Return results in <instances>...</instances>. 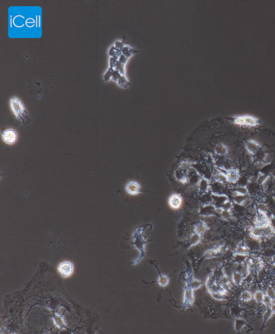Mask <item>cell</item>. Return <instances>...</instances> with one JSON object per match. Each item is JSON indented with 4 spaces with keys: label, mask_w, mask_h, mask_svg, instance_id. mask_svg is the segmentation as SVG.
Instances as JSON below:
<instances>
[{
    "label": "cell",
    "mask_w": 275,
    "mask_h": 334,
    "mask_svg": "<svg viewBox=\"0 0 275 334\" xmlns=\"http://www.w3.org/2000/svg\"><path fill=\"white\" fill-rule=\"evenodd\" d=\"M146 236L145 235L144 228L139 227L135 231V234L133 236L132 241L135 247L140 252V254L139 258L133 262V265L138 264L145 257V246L147 243V241H146Z\"/></svg>",
    "instance_id": "cell-2"
},
{
    "label": "cell",
    "mask_w": 275,
    "mask_h": 334,
    "mask_svg": "<svg viewBox=\"0 0 275 334\" xmlns=\"http://www.w3.org/2000/svg\"><path fill=\"white\" fill-rule=\"evenodd\" d=\"M271 310H272V312H273V313H274V314H275V303H273V304H272V305H271Z\"/></svg>",
    "instance_id": "cell-34"
},
{
    "label": "cell",
    "mask_w": 275,
    "mask_h": 334,
    "mask_svg": "<svg viewBox=\"0 0 275 334\" xmlns=\"http://www.w3.org/2000/svg\"><path fill=\"white\" fill-rule=\"evenodd\" d=\"M263 229V234L265 236H269L272 235L274 233V229L271 225H268Z\"/></svg>",
    "instance_id": "cell-18"
},
{
    "label": "cell",
    "mask_w": 275,
    "mask_h": 334,
    "mask_svg": "<svg viewBox=\"0 0 275 334\" xmlns=\"http://www.w3.org/2000/svg\"><path fill=\"white\" fill-rule=\"evenodd\" d=\"M232 279L235 284L239 285L240 284L242 279V275L239 272H234L232 275Z\"/></svg>",
    "instance_id": "cell-17"
},
{
    "label": "cell",
    "mask_w": 275,
    "mask_h": 334,
    "mask_svg": "<svg viewBox=\"0 0 275 334\" xmlns=\"http://www.w3.org/2000/svg\"><path fill=\"white\" fill-rule=\"evenodd\" d=\"M249 253V250L245 246L240 245L238 246L236 250V253L240 255H246Z\"/></svg>",
    "instance_id": "cell-15"
},
{
    "label": "cell",
    "mask_w": 275,
    "mask_h": 334,
    "mask_svg": "<svg viewBox=\"0 0 275 334\" xmlns=\"http://www.w3.org/2000/svg\"><path fill=\"white\" fill-rule=\"evenodd\" d=\"M156 269L157 270V271L159 273V280L157 281V282L159 283L161 286H162V287H166L169 283V278L170 276L166 277L165 276L161 275L160 273L159 270L157 268H156Z\"/></svg>",
    "instance_id": "cell-13"
},
{
    "label": "cell",
    "mask_w": 275,
    "mask_h": 334,
    "mask_svg": "<svg viewBox=\"0 0 275 334\" xmlns=\"http://www.w3.org/2000/svg\"><path fill=\"white\" fill-rule=\"evenodd\" d=\"M259 216L255 220L256 227L258 228H264L266 226L269 225V220L267 216L264 212L259 211Z\"/></svg>",
    "instance_id": "cell-9"
},
{
    "label": "cell",
    "mask_w": 275,
    "mask_h": 334,
    "mask_svg": "<svg viewBox=\"0 0 275 334\" xmlns=\"http://www.w3.org/2000/svg\"><path fill=\"white\" fill-rule=\"evenodd\" d=\"M272 262L275 264V255L272 257Z\"/></svg>",
    "instance_id": "cell-35"
},
{
    "label": "cell",
    "mask_w": 275,
    "mask_h": 334,
    "mask_svg": "<svg viewBox=\"0 0 275 334\" xmlns=\"http://www.w3.org/2000/svg\"><path fill=\"white\" fill-rule=\"evenodd\" d=\"M273 314L274 313L272 312L271 308L266 310L263 314V320L264 323H265L266 322L269 320L270 318H271Z\"/></svg>",
    "instance_id": "cell-20"
},
{
    "label": "cell",
    "mask_w": 275,
    "mask_h": 334,
    "mask_svg": "<svg viewBox=\"0 0 275 334\" xmlns=\"http://www.w3.org/2000/svg\"><path fill=\"white\" fill-rule=\"evenodd\" d=\"M122 76H123V75H122L119 72L114 69V71H113V75H112V78H111L113 79V81L117 82V81L119 80V78L122 77Z\"/></svg>",
    "instance_id": "cell-27"
},
{
    "label": "cell",
    "mask_w": 275,
    "mask_h": 334,
    "mask_svg": "<svg viewBox=\"0 0 275 334\" xmlns=\"http://www.w3.org/2000/svg\"><path fill=\"white\" fill-rule=\"evenodd\" d=\"M113 71H114V69L113 68H110L109 67V68L108 69V71L105 73V74L103 75V80L104 81H108L109 80L110 78H111Z\"/></svg>",
    "instance_id": "cell-21"
},
{
    "label": "cell",
    "mask_w": 275,
    "mask_h": 334,
    "mask_svg": "<svg viewBox=\"0 0 275 334\" xmlns=\"http://www.w3.org/2000/svg\"><path fill=\"white\" fill-rule=\"evenodd\" d=\"M18 133L13 128H8L2 133V139L4 143L13 145L16 143L18 140Z\"/></svg>",
    "instance_id": "cell-6"
},
{
    "label": "cell",
    "mask_w": 275,
    "mask_h": 334,
    "mask_svg": "<svg viewBox=\"0 0 275 334\" xmlns=\"http://www.w3.org/2000/svg\"><path fill=\"white\" fill-rule=\"evenodd\" d=\"M233 122L238 125L254 127L259 124V119L254 116L244 115L233 117Z\"/></svg>",
    "instance_id": "cell-4"
},
{
    "label": "cell",
    "mask_w": 275,
    "mask_h": 334,
    "mask_svg": "<svg viewBox=\"0 0 275 334\" xmlns=\"http://www.w3.org/2000/svg\"><path fill=\"white\" fill-rule=\"evenodd\" d=\"M262 302L264 304H265L266 306H269L271 304L272 300L266 295V296H264Z\"/></svg>",
    "instance_id": "cell-29"
},
{
    "label": "cell",
    "mask_w": 275,
    "mask_h": 334,
    "mask_svg": "<svg viewBox=\"0 0 275 334\" xmlns=\"http://www.w3.org/2000/svg\"><path fill=\"white\" fill-rule=\"evenodd\" d=\"M207 229V226L204 223H200L197 225L195 228V231L197 234H200L203 233Z\"/></svg>",
    "instance_id": "cell-19"
},
{
    "label": "cell",
    "mask_w": 275,
    "mask_h": 334,
    "mask_svg": "<svg viewBox=\"0 0 275 334\" xmlns=\"http://www.w3.org/2000/svg\"><path fill=\"white\" fill-rule=\"evenodd\" d=\"M266 295L272 300H275V291L274 289L269 288L266 291Z\"/></svg>",
    "instance_id": "cell-28"
},
{
    "label": "cell",
    "mask_w": 275,
    "mask_h": 334,
    "mask_svg": "<svg viewBox=\"0 0 275 334\" xmlns=\"http://www.w3.org/2000/svg\"><path fill=\"white\" fill-rule=\"evenodd\" d=\"M241 298L242 300L245 301H249L252 299V295L248 291L244 292V293H242L241 294Z\"/></svg>",
    "instance_id": "cell-25"
},
{
    "label": "cell",
    "mask_w": 275,
    "mask_h": 334,
    "mask_svg": "<svg viewBox=\"0 0 275 334\" xmlns=\"http://www.w3.org/2000/svg\"><path fill=\"white\" fill-rule=\"evenodd\" d=\"M74 264L70 261H63L58 266V271L63 278H68L74 272Z\"/></svg>",
    "instance_id": "cell-5"
},
{
    "label": "cell",
    "mask_w": 275,
    "mask_h": 334,
    "mask_svg": "<svg viewBox=\"0 0 275 334\" xmlns=\"http://www.w3.org/2000/svg\"><path fill=\"white\" fill-rule=\"evenodd\" d=\"M218 179L220 182H225L227 181L226 175H223L222 174H220L218 175Z\"/></svg>",
    "instance_id": "cell-33"
},
{
    "label": "cell",
    "mask_w": 275,
    "mask_h": 334,
    "mask_svg": "<svg viewBox=\"0 0 275 334\" xmlns=\"http://www.w3.org/2000/svg\"><path fill=\"white\" fill-rule=\"evenodd\" d=\"M225 281V276L222 277V281H220L213 273L207 279L206 287L210 294L216 299L222 300L224 298L226 293V291L223 286V284L226 283Z\"/></svg>",
    "instance_id": "cell-1"
},
{
    "label": "cell",
    "mask_w": 275,
    "mask_h": 334,
    "mask_svg": "<svg viewBox=\"0 0 275 334\" xmlns=\"http://www.w3.org/2000/svg\"><path fill=\"white\" fill-rule=\"evenodd\" d=\"M168 203L169 206L172 209H178L182 204V198L177 194H174L169 198Z\"/></svg>",
    "instance_id": "cell-10"
},
{
    "label": "cell",
    "mask_w": 275,
    "mask_h": 334,
    "mask_svg": "<svg viewBox=\"0 0 275 334\" xmlns=\"http://www.w3.org/2000/svg\"><path fill=\"white\" fill-rule=\"evenodd\" d=\"M251 234L253 237H255V238H257V239L262 237L263 236H264L263 229L262 228L255 227L251 230Z\"/></svg>",
    "instance_id": "cell-14"
},
{
    "label": "cell",
    "mask_w": 275,
    "mask_h": 334,
    "mask_svg": "<svg viewBox=\"0 0 275 334\" xmlns=\"http://www.w3.org/2000/svg\"><path fill=\"white\" fill-rule=\"evenodd\" d=\"M221 214H222V218L224 219H227L229 218H230V216H231L229 212L228 211V210H226V209H224L222 213H221Z\"/></svg>",
    "instance_id": "cell-30"
},
{
    "label": "cell",
    "mask_w": 275,
    "mask_h": 334,
    "mask_svg": "<svg viewBox=\"0 0 275 334\" xmlns=\"http://www.w3.org/2000/svg\"><path fill=\"white\" fill-rule=\"evenodd\" d=\"M10 105L16 118L21 122H25L28 118V114L21 100L17 97H12L10 100Z\"/></svg>",
    "instance_id": "cell-3"
},
{
    "label": "cell",
    "mask_w": 275,
    "mask_h": 334,
    "mask_svg": "<svg viewBox=\"0 0 275 334\" xmlns=\"http://www.w3.org/2000/svg\"><path fill=\"white\" fill-rule=\"evenodd\" d=\"M264 296V294L261 291H257L254 294V298L257 303H259L262 302Z\"/></svg>",
    "instance_id": "cell-22"
},
{
    "label": "cell",
    "mask_w": 275,
    "mask_h": 334,
    "mask_svg": "<svg viewBox=\"0 0 275 334\" xmlns=\"http://www.w3.org/2000/svg\"><path fill=\"white\" fill-rule=\"evenodd\" d=\"M246 325V322L242 319H237L235 322V329L237 331H240Z\"/></svg>",
    "instance_id": "cell-16"
},
{
    "label": "cell",
    "mask_w": 275,
    "mask_h": 334,
    "mask_svg": "<svg viewBox=\"0 0 275 334\" xmlns=\"http://www.w3.org/2000/svg\"><path fill=\"white\" fill-rule=\"evenodd\" d=\"M258 209L259 211L264 213L266 211V206L263 204H259L258 205Z\"/></svg>",
    "instance_id": "cell-32"
},
{
    "label": "cell",
    "mask_w": 275,
    "mask_h": 334,
    "mask_svg": "<svg viewBox=\"0 0 275 334\" xmlns=\"http://www.w3.org/2000/svg\"><path fill=\"white\" fill-rule=\"evenodd\" d=\"M125 190L128 194L131 195H136L140 192L141 187L137 182L130 181L126 185Z\"/></svg>",
    "instance_id": "cell-8"
},
{
    "label": "cell",
    "mask_w": 275,
    "mask_h": 334,
    "mask_svg": "<svg viewBox=\"0 0 275 334\" xmlns=\"http://www.w3.org/2000/svg\"><path fill=\"white\" fill-rule=\"evenodd\" d=\"M266 178V176L263 175V174H262L261 175H259V176L258 177L257 179V182L259 184H263L264 183V182L265 181Z\"/></svg>",
    "instance_id": "cell-31"
},
{
    "label": "cell",
    "mask_w": 275,
    "mask_h": 334,
    "mask_svg": "<svg viewBox=\"0 0 275 334\" xmlns=\"http://www.w3.org/2000/svg\"><path fill=\"white\" fill-rule=\"evenodd\" d=\"M226 176L228 181L232 183H235L238 181L239 178V174L236 170L230 169L227 172Z\"/></svg>",
    "instance_id": "cell-11"
},
{
    "label": "cell",
    "mask_w": 275,
    "mask_h": 334,
    "mask_svg": "<svg viewBox=\"0 0 275 334\" xmlns=\"http://www.w3.org/2000/svg\"><path fill=\"white\" fill-rule=\"evenodd\" d=\"M187 284L185 292L184 297V306L185 307H189L192 305L194 302V297L193 294V289L188 284Z\"/></svg>",
    "instance_id": "cell-7"
},
{
    "label": "cell",
    "mask_w": 275,
    "mask_h": 334,
    "mask_svg": "<svg viewBox=\"0 0 275 334\" xmlns=\"http://www.w3.org/2000/svg\"><path fill=\"white\" fill-rule=\"evenodd\" d=\"M237 192L239 194V195H245L248 193V190L247 188L244 187H239L237 189Z\"/></svg>",
    "instance_id": "cell-26"
},
{
    "label": "cell",
    "mask_w": 275,
    "mask_h": 334,
    "mask_svg": "<svg viewBox=\"0 0 275 334\" xmlns=\"http://www.w3.org/2000/svg\"><path fill=\"white\" fill-rule=\"evenodd\" d=\"M117 83L120 87L122 88H126L128 87V81L124 75H123L117 81Z\"/></svg>",
    "instance_id": "cell-23"
},
{
    "label": "cell",
    "mask_w": 275,
    "mask_h": 334,
    "mask_svg": "<svg viewBox=\"0 0 275 334\" xmlns=\"http://www.w3.org/2000/svg\"><path fill=\"white\" fill-rule=\"evenodd\" d=\"M259 145L255 141H249L246 144V148L248 151L251 154H255L259 150Z\"/></svg>",
    "instance_id": "cell-12"
},
{
    "label": "cell",
    "mask_w": 275,
    "mask_h": 334,
    "mask_svg": "<svg viewBox=\"0 0 275 334\" xmlns=\"http://www.w3.org/2000/svg\"><path fill=\"white\" fill-rule=\"evenodd\" d=\"M216 153L219 155H224L227 153V149L223 145H219L216 147Z\"/></svg>",
    "instance_id": "cell-24"
}]
</instances>
